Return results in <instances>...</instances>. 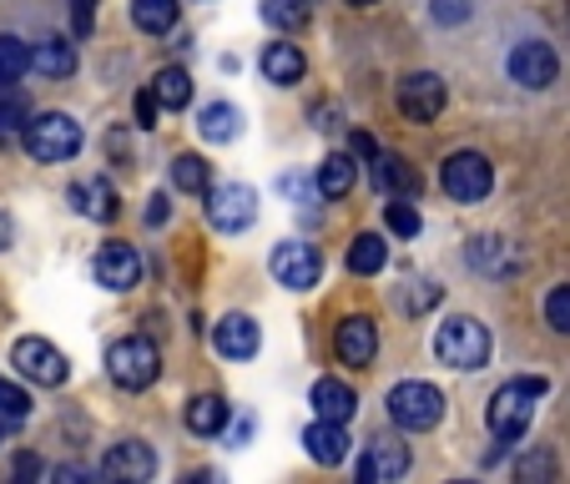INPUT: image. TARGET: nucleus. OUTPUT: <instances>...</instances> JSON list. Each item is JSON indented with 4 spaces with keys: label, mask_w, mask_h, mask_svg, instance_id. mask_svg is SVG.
Listing matches in <instances>:
<instances>
[{
    "label": "nucleus",
    "mask_w": 570,
    "mask_h": 484,
    "mask_svg": "<svg viewBox=\"0 0 570 484\" xmlns=\"http://www.w3.org/2000/svg\"><path fill=\"white\" fill-rule=\"evenodd\" d=\"M354 6H374V0H354Z\"/></svg>",
    "instance_id": "nucleus-46"
},
{
    "label": "nucleus",
    "mask_w": 570,
    "mask_h": 484,
    "mask_svg": "<svg viewBox=\"0 0 570 484\" xmlns=\"http://www.w3.org/2000/svg\"><path fill=\"white\" fill-rule=\"evenodd\" d=\"M207 217H213V227H223V233H243V227H253V217H258V197L243 182L213 187V192H207Z\"/></svg>",
    "instance_id": "nucleus-9"
},
{
    "label": "nucleus",
    "mask_w": 570,
    "mask_h": 484,
    "mask_svg": "<svg viewBox=\"0 0 570 484\" xmlns=\"http://www.w3.org/2000/svg\"><path fill=\"white\" fill-rule=\"evenodd\" d=\"M131 21L147 36H167L177 26V0H131Z\"/></svg>",
    "instance_id": "nucleus-25"
},
{
    "label": "nucleus",
    "mask_w": 570,
    "mask_h": 484,
    "mask_svg": "<svg viewBox=\"0 0 570 484\" xmlns=\"http://www.w3.org/2000/svg\"><path fill=\"white\" fill-rule=\"evenodd\" d=\"M227 424V404L217 394H197L193 404H187V429L193 434H217Z\"/></svg>",
    "instance_id": "nucleus-29"
},
{
    "label": "nucleus",
    "mask_w": 570,
    "mask_h": 484,
    "mask_svg": "<svg viewBox=\"0 0 570 484\" xmlns=\"http://www.w3.org/2000/svg\"><path fill=\"white\" fill-rule=\"evenodd\" d=\"M11 364L21 368V374L31 378V384H41V388H61V384H66V374H71L66 354L51 344V338H16Z\"/></svg>",
    "instance_id": "nucleus-7"
},
{
    "label": "nucleus",
    "mask_w": 570,
    "mask_h": 484,
    "mask_svg": "<svg viewBox=\"0 0 570 484\" xmlns=\"http://www.w3.org/2000/svg\"><path fill=\"white\" fill-rule=\"evenodd\" d=\"M213 338H217V354L237 358V364H243V358H253V354H258V344H263V338H258V323H253L248 313H233V318H223Z\"/></svg>",
    "instance_id": "nucleus-15"
},
{
    "label": "nucleus",
    "mask_w": 570,
    "mask_h": 484,
    "mask_svg": "<svg viewBox=\"0 0 570 484\" xmlns=\"http://www.w3.org/2000/svg\"><path fill=\"white\" fill-rule=\"evenodd\" d=\"M434 298H440V288H434V283H424V288H414L410 298H404V293H399V303H404V308H410V313H424V308H430Z\"/></svg>",
    "instance_id": "nucleus-41"
},
{
    "label": "nucleus",
    "mask_w": 570,
    "mask_h": 484,
    "mask_svg": "<svg viewBox=\"0 0 570 484\" xmlns=\"http://www.w3.org/2000/svg\"><path fill=\"white\" fill-rule=\"evenodd\" d=\"M71 21H76V36H91V26H97V0H71Z\"/></svg>",
    "instance_id": "nucleus-39"
},
{
    "label": "nucleus",
    "mask_w": 570,
    "mask_h": 484,
    "mask_svg": "<svg viewBox=\"0 0 570 484\" xmlns=\"http://www.w3.org/2000/svg\"><path fill=\"white\" fill-rule=\"evenodd\" d=\"M0 414H6V419H26V414H31V398H26V388L11 384V378H0Z\"/></svg>",
    "instance_id": "nucleus-34"
},
{
    "label": "nucleus",
    "mask_w": 570,
    "mask_h": 484,
    "mask_svg": "<svg viewBox=\"0 0 570 484\" xmlns=\"http://www.w3.org/2000/svg\"><path fill=\"white\" fill-rule=\"evenodd\" d=\"M389 414H394V424L424 434V429H434V424L444 419V394L434 384H420V378H410V384H399L394 394H389Z\"/></svg>",
    "instance_id": "nucleus-4"
},
{
    "label": "nucleus",
    "mask_w": 570,
    "mask_h": 484,
    "mask_svg": "<svg viewBox=\"0 0 570 484\" xmlns=\"http://www.w3.org/2000/svg\"><path fill=\"white\" fill-rule=\"evenodd\" d=\"M97 283L111 293H131L141 283V258L131 243H107L97 253Z\"/></svg>",
    "instance_id": "nucleus-12"
},
{
    "label": "nucleus",
    "mask_w": 570,
    "mask_h": 484,
    "mask_svg": "<svg viewBox=\"0 0 570 484\" xmlns=\"http://www.w3.org/2000/svg\"><path fill=\"white\" fill-rule=\"evenodd\" d=\"M510 76H515L520 87H530V91H546L550 81L560 76V61H556V51H550L546 41H525V46L510 51Z\"/></svg>",
    "instance_id": "nucleus-11"
},
{
    "label": "nucleus",
    "mask_w": 570,
    "mask_h": 484,
    "mask_svg": "<svg viewBox=\"0 0 570 484\" xmlns=\"http://www.w3.org/2000/svg\"><path fill=\"white\" fill-rule=\"evenodd\" d=\"M151 91H157V101L167 111H183L187 101H193V76H187L183 66H167V71L151 76Z\"/></svg>",
    "instance_id": "nucleus-24"
},
{
    "label": "nucleus",
    "mask_w": 570,
    "mask_h": 484,
    "mask_svg": "<svg viewBox=\"0 0 570 484\" xmlns=\"http://www.w3.org/2000/svg\"><path fill=\"white\" fill-rule=\"evenodd\" d=\"M399 111L410 121H434L444 111V81L434 71H414L399 81Z\"/></svg>",
    "instance_id": "nucleus-10"
},
{
    "label": "nucleus",
    "mask_w": 570,
    "mask_h": 484,
    "mask_svg": "<svg viewBox=\"0 0 570 484\" xmlns=\"http://www.w3.org/2000/svg\"><path fill=\"white\" fill-rule=\"evenodd\" d=\"M404 470H410V450H404V444H389V439H374V450L358 460V484L399 480Z\"/></svg>",
    "instance_id": "nucleus-16"
},
{
    "label": "nucleus",
    "mask_w": 570,
    "mask_h": 484,
    "mask_svg": "<svg viewBox=\"0 0 570 484\" xmlns=\"http://www.w3.org/2000/svg\"><path fill=\"white\" fill-rule=\"evenodd\" d=\"M197 127H203L207 141H233L237 131H243V117H237V107H227V101H213V107H203Z\"/></svg>",
    "instance_id": "nucleus-28"
},
{
    "label": "nucleus",
    "mask_w": 570,
    "mask_h": 484,
    "mask_svg": "<svg viewBox=\"0 0 570 484\" xmlns=\"http://www.w3.org/2000/svg\"><path fill=\"white\" fill-rule=\"evenodd\" d=\"M434 21H444V26L470 21V0H434Z\"/></svg>",
    "instance_id": "nucleus-38"
},
{
    "label": "nucleus",
    "mask_w": 570,
    "mask_h": 484,
    "mask_svg": "<svg viewBox=\"0 0 570 484\" xmlns=\"http://www.w3.org/2000/svg\"><path fill=\"white\" fill-rule=\"evenodd\" d=\"M31 121V101L21 87H0V131H16Z\"/></svg>",
    "instance_id": "nucleus-33"
},
{
    "label": "nucleus",
    "mask_w": 570,
    "mask_h": 484,
    "mask_svg": "<svg viewBox=\"0 0 570 484\" xmlns=\"http://www.w3.org/2000/svg\"><path fill=\"white\" fill-rule=\"evenodd\" d=\"M440 182H444V192H450L454 203L470 207V203H484V197H490L495 172H490V161H484L480 151H454V157H444Z\"/></svg>",
    "instance_id": "nucleus-5"
},
{
    "label": "nucleus",
    "mask_w": 570,
    "mask_h": 484,
    "mask_svg": "<svg viewBox=\"0 0 570 484\" xmlns=\"http://www.w3.org/2000/svg\"><path fill=\"white\" fill-rule=\"evenodd\" d=\"M36 470H41V464H36L31 454H21V460H16V474H36Z\"/></svg>",
    "instance_id": "nucleus-45"
},
{
    "label": "nucleus",
    "mask_w": 570,
    "mask_h": 484,
    "mask_svg": "<svg viewBox=\"0 0 570 484\" xmlns=\"http://www.w3.org/2000/svg\"><path fill=\"white\" fill-rule=\"evenodd\" d=\"M173 182L183 187V192H207V182H213V172H207V161L197 157V151H183V157L173 161Z\"/></svg>",
    "instance_id": "nucleus-31"
},
{
    "label": "nucleus",
    "mask_w": 570,
    "mask_h": 484,
    "mask_svg": "<svg viewBox=\"0 0 570 484\" xmlns=\"http://www.w3.org/2000/svg\"><path fill=\"white\" fill-rule=\"evenodd\" d=\"M546 318H550V328H556V334H570V283L546 298Z\"/></svg>",
    "instance_id": "nucleus-36"
},
{
    "label": "nucleus",
    "mask_w": 570,
    "mask_h": 484,
    "mask_svg": "<svg viewBox=\"0 0 570 484\" xmlns=\"http://www.w3.org/2000/svg\"><path fill=\"white\" fill-rule=\"evenodd\" d=\"M107 364H111V378H117L121 388H131V394H137V388H151L161 374V354L151 338H121V344H111Z\"/></svg>",
    "instance_id": "nucleus-6"
},
{
    "label": "nucleus",
    "mask_w": 570,
    "mask_h": 484,
    "mask_svg": "<svg viewBox=\"0 0 570 484\" xmlns=\"http://www.w3.org/2000/svg\"><path fill=\"white\" fill-rule=\"evenodd\" d=\"M71 203H76V213L91 217V223H111V217H117V192H111L107 177H87V182H76Z\"/></svg>",
    "instance_id": "nucleus-17"
},
{
    "label": "nucleus",
    "mask_w": 570,
    "mask_h": 484,
    "mask_svg": "<svg viewBox=\"0 0 570 484\" xmlns=\"http://www.w3.org/2000/svg\"><path fill=\"white\" fill-rule=\"evenodd\" d=\"M157 107H161V101H157V91H141V97H137V127H157Z\"/></svg>",
    "instance_id": "nucleus-40"
},
{
    "label": "nucleus",
    "mask_w": 570,
    "mask_h": 484,
    "mask_svg": "<svg viewBox=\"0 0 570 484\" xmlns=\"http://www.w3.org/2000/svg\"><path fill=\"white\" fill-rule=\"evenodd\" d=\"M354 177H358L354 157L334 151V157H323V167H318V177H313V187H318V197H348V192H354Z\"/></svg>",
    "instance_id": "nucleus-21"
},
{
    "label": "nucleus",
    "mask_w": 570,
    "mask_h": 484,
    "mask_svg": "<svg viewBox=\"0 0 570 484\" xmlns=\"http://www.w3.org/2000/svg\"><path fill=\"white\" fill-rule=\"evenodd\" d=\"M313 409H318V419L348 424L358 409V398H354V388L338 384V378H318V384H313Z\"/></svg>",
    "instance_id": "nucleus-18"
},
{
    "label": "nucleus",
    "mask_w": 570,
    "mask_h": 484,
    "mask_svg": "<svg viewBox=\"0 0 570 484\" xmlns=\"http://www.w3.org/2000/svg\"><path fill=\"white\" fill-rule=\"evenodd\" d=\"M434 354L444 358L450 368H480L484 358H490V328L474 318H444L440 334H434Z\"/></svg>",
    "instance_id": "nucleus-2"
},
{
    "label": "nucleus",
    "mask_w": 570,
    "mask_h": 484,
    "mask_svg": "<svg viewBox=\"0 0 570 484\" xmlns=\"http://www.w3.org/2000/svg\"><path fill=\"white\" fill-rule=\"evenodd\" d=\"M374 182L384 187L389 197H414L420 192V177L404 157H374Z\"/></svg>",
    "instance_id": "nucleus-23"
},
{
    "label": "nucleus",
    "mask_w": 570,
    "mask_h": 484,
    "mask_svg": "<svg viewBox=\"0 0 570 484\" xmlns=\"http://www.w3.org/2000/svg\"><path fill=\"white\" fill-rule=\"evenodd\" d=\"M470 263L480 273H495V278H510V273H515V258L505 253V243H500V237H474V243H470Z\"/></svg>",
    "instance_id": "nucleus-27"
},
{
    "label": "nucleus",
    "mask_w": 570,
    "mask_h": 484,
    "mask_svg": "<svg viewBox=\"0 0 570 484\" xmlns=\"http://www.w3.org/2000/svg\"><path fill=\"white\" fill-rule=\"evenodd\" d=\"M31 66L46 76V81H66V76L76 71V51H71V41H61V36L41 41V46L31 51Z\"/></svg>",
    "instance_id": "nucleus-22"
},
{
    "label": "nucleus",
    "mask_w": 570,
    "mask_h": 484,
    "mask_svg": "<svg viewBox=\"0 0 570 484\" xmlns=\"http://www.w3.org/2000/svg\"><path fill=\"white\" fill-rule=\"evenodd\" d=\"M26 71H31V51H26V41L0 36V87H16Z\"/></svg>",
    "instance_id": "nucleus-30"
},
{
    "label": "nucleus",
    "mask_w": 570,
    "mask_h": 484,
    "mask_svg": "<svg viewBox=\"0 0 570 484\" xmlns=\"http://www.w3.org/2000/svg\"><path fill=\"white\" fill-rule=\"evenodd\" d=\"M303 444H308V454H313L318 464H344V454H348V434H344V424H338V419L308 424Z\"/></svg>",
    "instance_id": "nucleus-19"
},
{
    "label": "nucleus",
    "mask_w": 570,
    "mask_h": 484,
    "mask_svg": "<svg viewBox=\"0 0 570 484\" xmlns=\"http://www.w3.org/2000/svg\"><path fill=\"white\" fill-rule=\"evenodd\" d=\"M389 227H394L399 237H414V233H420V213H414L410 197H394V203H389Z\"/></svg>",
    "instance_id": "nucleus-35"
},
{
    "label": "nucleus",
    "mask_w": 570,
    "mask_h": 484,
    "mask_svg": "<svg viewBox=\"0 0 570 484\" xmlns=\"http://www.w3.org/2000/svg\"><path fill=\"white\" fill-rule=\"evenodd\" d=\"M167 213H173V207H167V197H151V207H147V223L157 227V223H167Z\"/></svg>",
    "instance_id": "nucleus-42"
},
{
    "label": "nucleus",
    "mask_w": 570,
    "mask_h": 484,
    "mask_svg": "<svg viewBox=\"0 0 570 484\" xmlns=\"http://www.w3.org/2000/svg\"><path fill=\"white\" fill-rule=\"evenodd\" d=\"M6 248H11V217L0 213V253H6Z\"/></svg>",
    "instance_id": "nucleus-44"
},
{
    "label": "nucleus",
    "mask_w": 570,
    "mask_h": 484,
    "mask_svg": "<svg viewBox=\"0 0 570 484\" xmlns=\"http://www.w3.org/2000/svg\"><path fill=\"white\" fill-rule=\"evenodd\" d=\"M263 76L268 81H278V87H293V81H303V51L293 41H273V46H263Z\"/></svg>",
    "instance_id": "nucleus-20"
},
{
    "label": "nucleus",
    "mask_w": 570,
    "mask_h": 484,
    "mask_svg": "<svg viewBox=\"0 0 570 484\" xmlns=\"http://www.w3.org/2000/svg\"><path fill=\"white\" fill-rule=\"evenodd\" d=\"M101 474H107V480H121V484H141V480L157 474V460H151V450L141 439H127V444H117V450L107 454Z\"/></svg>",
    "instance_id": "nucleus-14"
},
{
    "label": "nucleus",
    "mask_w": 570,
    "mask_h": 484,
    "mask_svg": "<svg viewBox=\"0 0 570 484\" xmlns=\"http://www.w3.org/2000/svg\"><path fill=\"white\" fill-rule=\"evenodd\" d=\"M354 151H358V157H379V151H374V137H368V131H354Z\"/></svg>",
    "instance_id": "nucleus-43"
},
{
    "label": "nucleus",
    "mask_w": 570,
    "mask_h": 484,
    "mask_svg": "<svg viewBox=\"0 0 570 484\" xmlns=\"http://www.w3.org/2000/svg\"><path fill=\"white\" fill-rule=\"evenodd\" d=\"M334 348H338V358H344L348 368H368L374 364V354H379V328H374V318H344L338 323V338H334Z\"/></svg>",
    "instance_id": "nucleus-13"
},
{
    "label": "nucleus",
    "mask_w": 570,
    "mask_h": 484,
    "mask_svg": "<svg viewBox=\"0 0 570 484\" xmlns=\"http://www.w3.org/2000/svg\"><path fill=\"white\" fill-rule=\"evenodd\" d=\"M384 263H389L384 237H379V233H358L354 248H348V273H358V278H374Z\"/></svg>",
    "instance_id": "nucleus-26"
},
{
    "label": "nucleus",
    "mask_w": 570,
    "mask_h": 484,
    "mask_svg": "<svg viewBox=\"0 0 570 484\" xmlns=\"http://www.w3.org/2000/svg\"><path fill=\"white\" fill-rule=\"evenodd\" d=\"M550 474H556V460H550V450L520 460V480H550Z\"/></svg>",
    "instance_id": "nucleus-37"
},
{
    "label": "nucleus",
    "mask_w": 570,
    "mask_h": 484,
    "mask_svg": "<svg viewBox=\"0 0 570 484\" xmlns=\"http://www.w3.org/2000/svg\"><path fill=\"white\" fill-rule=\"evenodd\" d=\"M540 394H546V378H515V384L495 388V398H490V429H495L500 444L525 439L530 414H535L530 398H540Z\"/></svg>",
    "instance_id": "nucleus-1"
},
{
    "label": "nucleus",
    "mask_w": 570,
    "mask_h": 484,
    "mask_svg": "<svg viewBox=\"0 0 570 484\" xmlns=\"http://www.w3.org/2000/svg\"><path fill=\"white\" fill-rule=\"evenodd\" d=\"M263 21L283 26V31H298L308 21V0H263Z\"/></svg>",
    "instance_id": "nucleus-32"
},
{
    "label": "nucleus",
    "mask_w": 570,
    "mask_h": 484,
    "mask_svg": "<svg viewBox=\"0 0 570 484\" xmlns=\"http://www.w3.org/2000/svg\"><path fill=\"white\" fill-rule=\"evenodd\" d=\"M26 151L36 161H71L81 151V127L66 111H41L26 121Z\"/></svg>",
    "instance_id": "nucleus-3"
},
{
    "label": "nucleus",
    "mask_w": 570,
    "mask_h": 484,
    "mask_svg": "<svg viewBox=\"0 0 570 484\" xmlns=\"http://www.w3.org/2000/svg\"><path fill=\"white\" fill-rule=\"evenodd\" d=\"M273 278H278L283 288L303 293V288H313V283L323 278V258L308 248V243L288 237V243H278V248H273Z\"/></svg>",
    "instance_id": "nucleus-8"
}]
</instances>
